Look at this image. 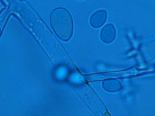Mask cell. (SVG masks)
<instances>
[{"mask_svg":"<svg viewBox=\"0 0 155 116\" xmlns=\"http://www.w3.org/2000/svg\"></svg>","mask_w":155,"mask_h":116,"instance_id":"4","label":"cell"},{"mask_svg":"<svg viewBox=\"0 0 155 116\" xmlns=\"http://www.w3.org/2000/svg\"><path fill=\"white\" fill-rule=\"evenodd\" d=\"M106 17V11L104 10L96 12L91 18L90 23L94 27H99L105 23Z\"/></svg>","mask_w":155,"mask_h":116,"instance_id":"2","label":"cell"},{"mask_svg":"<svg viewBox=\"0 0 155 116\" xmlns=\"http://www.w3.org/2000/svg\"><path fill=\"white\" fill-rule=\"evenodd\" d=\"M109 29H108L107 25L102 29L101 32V38L104 41L107 43L110 42L114 39L115 36V31L114 26L112 25Z\"/></svg>","mask_w":155,"mask_h":116,"instance_id":"3","label":"cell"},{"mask_svg":"<svg viewBox=\"0 0 155 116\" xmlns=\"http://www.w3.org/2000/svg\"><path fill=\"white\" fill-rule=\"evenodd\" d=\"M50 21L54 31L60 39L67 41L71 38L73 22L72 16L67 9L62 7L54 9L50 14Z\"/></svg>","mask_w":155,"mask_h":116,"instance_id":"1","label":"cell"}]
</instances>
